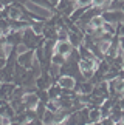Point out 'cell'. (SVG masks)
I'll list each match as a JSON object with an SVG mask.
<instances>
[{
  "label": "cell",
  "instance_id": "ba28073f",
  "mask_svg": "<svg viewBox=\"0 0 124 125\" xmlns=\"http://www.w3.org/2000/svg\"><path fill=\"white\" fill-rule=\"evenodd\" d=\"M58 83L62 88H67V90H73L74 85H76V79L71 77V76H67V74H62L61 77L58 79Z\"/></svg>",
  "mask_w": 124,
  "mask_h": 125
},
{
  "label": "cell",
  "instance_id": "9c48e42d",
  "mask_svg": "<svg viewBox=\"0 0 124 125\" xmlns=\"http://www.w3.org/2000/svg\"><path fill=\"white\" fill-rule=\"evenodd\" d=\"M23 104H25L26 108L36 110L37 104H39V97H37L36 93H25V96H23Z\"/></svg>",
  "mask_w": 124,
  "mask_h": 125
},
{
  "label": "cell",
  "instance_id": "5bb4252c",
  "mask_svg": "<svg viewBox=\"0 0 124 125\" xmlns=\"http://www.w3.org/2000/svg\"><path fill=\"white\" fill-rule=\"evenodd\" d=\"M102 31H104V34L115 36V34H116V25L109 23V22H104V23H102Z\"/></svg>",
  "mask_w": 124,
  "mask_h": 125
},
{
  "label": "cell",
  "instance_id": "8fae6325",
  "mask_svg": "<svg viewBox=\"0 0 124 125\" xmlns=\"http://www.w3.org/2000/svg\"><path fill=\"white\" fill-rule=\"evenodd\" d=\"M47 93H48V99L50 100H54V99H58V97L62 96V86H59L58 82H54V83L50 85V88L47 90Z\"/></svg>",
  "mask_w": 124,
  "mask_h": 125
},
{
  "label": "cell",
  "instance_id": "83f0119b",
  "mask_svg": "<svg viewBox=\"0 0 124 125\" xmlns=\"http://www.w3.org/2000/svg\"><path fill=\"white\" fill-rule=\"evenodd\" d=\"M121 2H124V0H121Z\"/></svg>",
  "mask_w": 124,
  "mask_h": 125
},
{
  "label": "cell",
  "instance_id": "cb8c5ba5",
  "mask_svg": "<svg viewBox=\"0 0 124 125\" xmlns=\"http://www.w3.org/2000/svg\"><path fill=\"white\" fill-rule=\"evenodd\" d=\"M88 125H101V121H99V122H95V124H88Z\"/></svg>",
  "mask_w": 124,
  "mask_h": 125
},
{
  "label": "cell",
  "instance_id": "ffe728a7",
  "mask_svg": "<svg viewBox=\"0 0 124 125\" xmlns=\"http://www.w3.org/2000/svg\"><path fill=\"white\" fill-rule=\"evenodd\" d=\"M6 65V57H0V70Z\"/></svg>",
  "mask_w": 124,
  "mask_h": 125
},
{
  "label": "cell",
  "instance_id": "3957f363",
  "mask_svg": "<svg viewBox=\"0 0 124 125\" xmlns=\"http://www.w3.org/2000/svg\"><path fill=\"white\" fill-rule=\"evenodd\" d=\"M16 88L14 82H2L0 83V99L5 102H9L12 99V91Z\"/></svg>",
  "mask_w": 124,
  "mask_h": 125
},
{
  "label": "cell",
  "instance_id": "2e32d148",
  "mask_svg": "<svg viewBox=\"0 0 124 125\" xmlns=\"http://www.w3.org/2000/svg\"><path fill=\"white\" fill-rule=\"evenodd\" d=\"M45 111H47V104H45V102H40V100H39V104H37V107H36L37 119H40V121H42V117H44Z\"/></svg>",
  "mask_w": 124,
  "mask_h": 125
},
{
  "label": "cell",
  "instance_id": "44dd1931",
  "mask_svg": "<svg viewBox=\"0 0 124 125\" xmlns=\"http://www.w3.org/2000/svg\"><path fill=\"white\" fill-rule=\"evenodd\" d=\"M48 2L51 3V6H53V8H56L59 5V0H48Z\"/></svg>",
  "mask_w": 124,
  "mask_h": 125
},
{
  "label": "cell",
  "instance_id": "30bf717a",
  "mask_svg": "<svg viewBox=\"0 0 124 125\" xmlns=\"http://www.w3.org/2000/svg\"><path fill=\"white\" fill-rule=\"evenodd\" d=\"M6 37V42L8 43H11V45H19V43H22V37H23V30L20 31H9V34L8 36H5Z\"/></svg>",
  "mask_w": 124,
  "mask_h": 125
},
{
  "label": "cell",
  "instance_id": "e0dca14e",
  "mask_svg": "<svg viewBox=\"0 0 124 125\" xmlns=\"http://www.w3.org/2000/svg\"><path fill=\"white\" fill-rule=\"evenodd\" d=\"M102 23H104L102 16H96V17H93L92 20H90V25L95 26V28H101V26H102Z\"/></svg>",
  "mask_w": 124,
  "mask_h": 125
},
{
  "label": "cell",
  "instance_id": "277c9868",
  "mask_svg": "<svg viewBox=\"0 0 124 125\" xmlns=\"http://www.w3.org/2000/svg\"><path fill=\"white\" fill-rule=\"evenodd\" d=\"M93 88H95V83H92L90 80H82V82H76L73 90L78 94H92Z\"/></svg>",
  "mask_w": 124,
  "mask_h": 125
},
{
  "label": "cell",
  "instance_id": "4316f807",
  "mask_svg": "<svg viewBox=\"0 0 124 125\" xmlns=\"http://www.w3.org/2000/svg\"><path fill=\"white\" fill-rule=\"evenodd\" d=\"M123 70H124V65H123Z\"/></svg>",
  "mask_w": 124,
  "mask_h": 125
},
{
  "label": "cell",
  "instance_id": "d4e9b609",
  "mask_svg": "<svg viewBox=\"0 0 124 125\" xmlns=\"http://www.w3.org/2000/svg\"><path fill=\"white\" fill-rule=\"evenodd\" d=\"M5 104V100H2V99H0V105H3Z\"/></svg>",
  "mask_w": 124,
  "mask_h": 125
},
{
  "label": "cell",
  "instance_id": "f546056e",
  "mask_svg": "<svg viewBox=\"0 0 124 125\" xmlns=\"http://www.w3.org/2000/svg\"><path fill=\"white\" fill-rule=\"evenodd\" d=\"M120 125H121V124H120Z\"/></svg>",
  "mask_w": 124,
  "mask_h": 125
},
{
  "label": "cell",
  "instance_id": "6da1fadb",
  "mask_svg": "<svg viewBox=\"0 0 124 125\" xmlns=\"http://www.w3.org/2000/svg\"><path fill=\"white\" fill-rule=\"evenodd\" d=\"M102 19L104 22H109V23H113V25H118V23H123L124 22V12L121 9L118 11H110V9H106L102 11Z\"/></svg>",
  "mask_w": 124,
  "mask_h": 125
},
{
  "label": "cell",
  "instance_id": "7c38bea8",
  "mask_svg": "<svg viewBox=\"0 0 124 125\" xmlns=\"http://www.w3.org/2000/svg\"><path fill=\"white\" fill-rule=\"evenodd\" d=\"M78 51H79V56H81V59H90V60H96V56L92 52V50L85 45V43H82L79 48H78ZM99 60V59H98Z\"/></svg>",
  "mask_w": 124,
  "mask_h": 125
},
{
  "label": "cell",
  "instance_id": "7402d4cb",
  "mask_svg": "<svg viewBox=\"0 0 124 125\" xmlns=\"http://www.w3.org/2000/svg\"><path fill=\"white\" fill-rule=\"evenodd\" d=\"M120 46H121V51L124 52V37H120Z\"/></svg>",
  "mask_w": 124,
  "mask_h": 125
},
{
  "label": "cell",
  "instance_id": "ac0fdd59",
  "mask_svg": "<svg viewBox=\"0 0 124 125\" xmlns=\"http://www.w3.org/2000/svg\"><path fill=\"white\" fill-rule=\"evenodd\" d=\"M78 6L90 8V6H93V0H78Z\"/></svg>",
  "mask_w": 124,
  "mask_h": 125
},
{
  "label": "cell",
  "instance_id": "9a60e30c",
  "mask_svg": "<svg viewBox=\"0 0 124 125\" xmlns=\"http://www.w3.org/2000/svg\"><path fill=\"white\" fill-rule=\"evenodd\" d=\"M65 60H67V57L59 54V52H54L53 57H51V63H54V65H58V66H62V65L65 63Z\"/></svg>",
  "mask_w": 124,
  "mask_h": 125
},
{
  "label": "cell",
  "instance_id": "484cf974",
  "mask_svg": "<svg viewBox=\"0 0 124 125\" xmlns=\"http://www.w3.org/2000/svg\"><path fill=\"white\" fill-rule=\"evenodd\" d=\"M123 12H124V3H123Z\"/></svg>",
  "mask_w": 124,
  "mask_h": 125
},
{
  "label": "cell",
  "instance_id": "603a6c76",
  "mask_svg": "<svg viewBox=\"0 0 124 125\" xmlns=\"http://www.w3.org/2000/svg\"><path fill=\"white\" fill-rule=\"evenodd\" d=\"M8 125H22V124H19V122H11V124H8Z\"/></svg>",
  "mask_w": 124,
  "mask_h": 125
},
{
  "label": "cell",
  "instance_id": "7a4b0ae2",
  "mask_svg": "<svg viewBox=\"0 0 124 125\" xmlns=\"http://www.w3.org/2000/svg\"><path fill=\"white\" fill-rule=\"evenodd\" d=\"M33 62H34V50H28L25 52H22V54H17V63L22 65L23 68L30 70Z\"/></svg>",
  "mask_w": 124,
  "mask_h": 125
},
{
  "label": "cell",
  "instance_id": "8992f818",
  "mask_svg": "<svg viewBox=\"0 0 124 125\" xmlns=\"http://www.w3.org/2000/svg\"><path fill=\"white\" fill-rule=\"evenodd\" d=\"M84 32L82 31H68V42L73 45V48H79L84 43Z\"/></svg>",
  "mask_w": 124,
  "mask_h": 125
},
{
  "label": "cell",
  "instance_id": "5b68a950",
  "mask_svg": "<svg viewBox=\"0 0 124 125\" xmlns=\"http://www.w3.org/2000/svg\"><path fill=\"white\" fill-rule=\"evenodd\" d=\"M71 51H73V45H71L68 40H58V42H56L54 52H59V54L67 57Z\"/></svg>",
  "mask_w": 124,
  "mask_h": 125
},
{
  "label": "cell",
  "instance_id": "52a82bcc",
  "mask_svg": "<svg viewBox=\"0 0 124 125\" xmlns=\"http://www.w3.org/2000/svg\"><path fill=\"white\" fill-rule=\"evenodd\" d=\"M26 73H28L26 68H23L22 65L16 63V66H14V74H12V82L16 83V85H22V82H23V79H25Z\"/></svg>",
  "mask_w": 124,
  "mask_h": 125
},
{
  "label": "cell",
  "instance_id": "4fadbf2b",
  "mask_svg": "<svg viewBox=\"0 0 124 125\" xmlns=\"http://www.w3.org/2000/svg\"><path fill=\"white\" fill-rule=\"evenodd\" d=\"M88 119H90V124H95V122H99V121H101V119H102V114H101L99 107L88 108Z\"/></svg>",
  "mask_w": 124,
  "mask_h": 125
},
{
  "label": "cell",
  "instance_id": "f1b7e54d",
  "mask_svg": "<svg viewBox=\"0 0 124 125\" xmlns=\"http://www.w3.org/2000/svg\"><path fill=\"white\" fill-rule=\"evenodd\" d=\"M76 2H78V0H76Z\"/></svg>",
  "mask_w": 124,
  "mask_h": 125
},
{
  "label": "cell",
  "instance_id": "d6986e66",
  "mask_svg": "<svg viewBox=\"0 0 124 125\" xmlns=\"http://www.w3.org/2000/svg\"><path fill=\"white\" fill-rule=\"evenodd\" d=\"M101 125H115V122L110 117H102L101 119Z\"/></svg>",
  "mask_w": 124,
  "mask_h": 125
}]
</instances>
